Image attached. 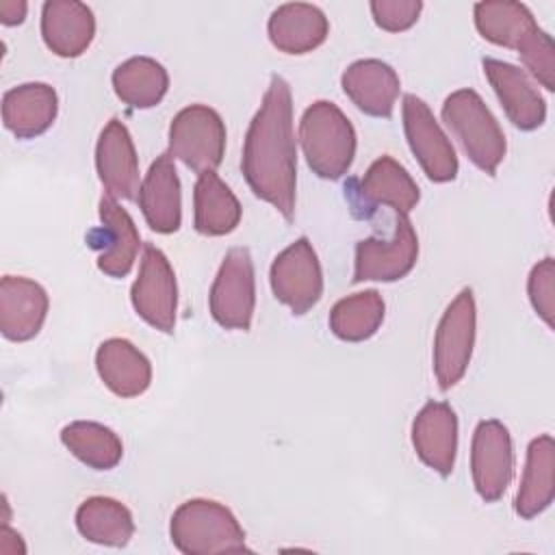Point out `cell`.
I'll use <instances>...</instances> for the list:
<instances>
[{
	"instance_id": "5bb4252c",
	"label": "cell",
	"mask_w": 555,
	"mask_h": 555,
	"mask_svg": "<svg viewBox=\"0 0 555 555\" xmlns=\"http://www.w3.org/2000/svg\"><path fill=\"white\" fill-rule=\"evenodd\" d=\"M98 212L100 225L89 234V245L98 251V269L111 278H126L141 247L137 225L108 193L100 197Z\"/></svg>"
},
{
	"instance_id": "e575fe53",
	"label": "cell",
	"mask_w": 555,
	"mask_h": 555,
	"mask_svg": "<svg viewBox=\"0 0 555 555\" xmlns=\"http://www.w3.org/2000/svg\"><path fill=\"white\" fill-rule=\"evenodd\" d=\"M24 551H26V546H24L20 533L13 531L7 522H2V527H0V553L17 555V553H24Z\"/></svg>"
},
{
	"instance_id": "5b68a950",
	"label": "cell",
	"mask_w": 555,
	"mask_h": 555,
	"mask_svg": "<svg viewBox=\"0 0 555 555\" xmlns=\"http://www.w3.org/2000/svg\"><path fill=\"white\" fill-rule=\"evenodd\" d=\"M442 121L460 141L470 163L488 176H494L505 158L507 143L496 117L481 95L473 89L453 91L442 104Z\"/></svg>"
},
{
	"instance_id": "e0dca14e",
	"label": "cell",
	"mask_w": 555,
	"mask_h": 555,
	"mask_svg": "<svg viewBox=\"0 0 555 555\" xmlns=\"http://www.w3.org/2000/svg\"><path fill=\"white\" fill-rule=\"evenodd\" d=\"M351 204L356 208L375 210V206H390L392 210L408 215L421 199L418 184L392 156H379L366 173L349 189Z\"/></svg>"
},
{
	"instance_id": "30bf717a",
	"label": "cell",
	"mask_w": 555,
	"mask_h": 555,
	"mask_svg": "<svg viewBox=\"0 0 555 555\" xmlns=\"http://www.w3.org/2000/svg\"><path fill=\"white\" fill-rule=\"evenodd\" d=\"M137 314L152 327L171 334L178 312V284L167 256L152 243H145L139 275L130 288Z\"/></svg>"
},
{
	"instance_id": "603a6c76",
	"label": "cell",
	"mask_w": 555,
	"mask_h": 555,
	"mask_svg": "<svg viewBox=\"0 0 555 555\" xmlns=\"http://www.w3.org/2000/svg\"><path fill=\"white\" fill-rule=\"evenodd\" d=\"M271 43L284 54H306L317 50L330 33L325 13L306 2L280 4L267 24Z\"/></svg>"
},
{
	"instance_id": "277c9868",
	"label": "cell",
	"mask_w": 555,
	"mask_h": 555,
	"mask_svg": "<svg viewBox=\"0 0 555 555\" xmlns=\"http://www.w3.org/2000/svg\"><path fill=\"white\" fill-rule=\"evenodd\" d=\"M169 535L184 555H215L247 551L245 531L236 516L210 499L184 501L171 516Z\"/></svg>"
},
{
	"instance_id": "9c48e42d",
	"label": "cell",
	"mask_w": 555,
	"mask_h": 555,
	"mask_svg": "<svg viewBox=\"0 0 555 555\" xmlns=\"http://www.w3.org/2000/svg\"><path fill=\"white\" fill-rule=\"evenodd\" d=\"M271 288L278 301L293 314H306L323 295V271L308 236H299L282 249L271 264Z\"/></svg>"
},
{
	"instance_id": "4dcf8cb0",
	"label": "cell",
	"mask_w": 555,
	"mask_h": 555,
	"mask_svg": "<svg viewBox=\"0 0 555 555\" xmlns=\"http://www.w3.org/2000/svg\"><path fill=\"white\" fill-rule=\"evenodd\" d=\"M384 312V299L375 288L353 293L334 304L330 312V330L340 340L362 343L379 330Z\"/></svg>"
},
{
	"instance_id": "7a4b0ae2",
	"label": "cell",
	"mask_w": 555,
	"mask_h": 555,
	"mask_svg": "<svg viewBox=\"0 0 555 555\" xmlns=\"http://www.w3.org/2000/svg\"><path fill=\"white\" fill-rule=\"evenodd\" d=\"M475 26L494 46L516 50L529 74L548 91L555 89L553 39L538 26L531 11L520 2H477Z\"/></svg>"
},
{
	"instance_id": "ac0fdd59",
	"label": "cell",
	"mask_w": 555,
	"mask_h": 555,
	"mask_svg": "<svg viewBox=\"0 0 555 555\" xmlns=\"http://www.w3.org/2000/svg\"><path fill=\"white\" fill-rule=\"evenodd\" d=\"M412 444L418 460L447 477L457 453V416L444 401H427L412 423Z\"/></svg>"
},
{
	"instance_id": "d6986e66",
	"label": "cell",
	"mask_w": 555,
	"mask_h": 555,
	"mask_svg": "<svg viewBox=\"0 0 555 555\" xmlns=\"http://www.w3.org/2000/svg\"><path fill=\"white\" fill-rule=\"evenodd\" d=\"M48 293L35 280L4 275L0 282V332L13 343L30 340L39 334L48 314Z\"/></svg>"
},
{
	"instance_id": "836d02e7",
	"label": "cell",
	"mask_w": 555,
	"mask_h": 555,
	"mask_svg": "<svg viewBox=\"0 0 555 555\" xmlns=\"http://www.w3.org/2000/svg\"><path fill=\"white\" fill-rule=\"evenodd\" d=\"M28 4L24 0H4L0 2V22L4 26H17L24 22Z\"/></svg>"
},
{
	"instance_id": "d6a6232c",
	"label": "cell",
	"mask_w": 555,
	"mask_h": 555,
	"mask_svg": "<svg viewBox=\"0 0 555 555\" xmlns=\"http://www.w3.org/2000/svg\"><path fill=\"white\" fill-rule=\"evenodd\" d=\"M423 11L421 0H373L371 13L379 28L388 33H401L416 24Z\"/></svg>"
},
{
	"instance_id": "6da1fadb",
	"label": "cell",
	"mask_w": 555,
	"mask_h": 555,
	"mask_svg": "<svg viewBox=\"0 0 555 555\" xmlns=\"http://www.w3.org/2000/svg\"><path fill=\"white\" fill-rule=\"evenodd\" d=\"M241 171L256 197L271 204L286 221L295 215L297 147L293 130V98L288 82L273 74L262 104L249 121Z\"/></svg>"
},
{
	"instance_id": "f1b7e54d",
	"label": "cell",
	"mask_w": 555,
	"mask_h": 555,
	"mask_svg": "<svg viewBox=\"0 0 555 555\" xmlns=\"http://www.w3.org/2000/svg\"><path fill=\"white\" fill-rule=\"evenodd\" d=\"M113 89L124 104L132 108H152L165 98L169 76L158 61L150 56H132L115 67Z\"/></svg>"
},
{
	"instance_id": "1f68e13d",
	"label": "cell",
	"mask_w": 555,
	"mask_h": 555,
	"mask_svg": "<svg viewBox=\"0 0 555 555\" xmlns=\"http://www.w3.org/2000/svg\"><path fill=\"white\" fill-rule=\"evenodd\" d=\"M527 293L533 310L538 317L553 327V314H555V260L546 256L540 260L527 280Z\"/></svg>"
},
{
	"instance_id": "4fadbf2b",
	"label": "cell",
	"mask_w": 555,
	"mask_h": 555,
	"mask_svg": "<svg viewBox=\"0 0 555 555\" xmlns=\"http://www.w3.org/2000/svg\"><path fill=\"white\" fill-rule=\"evenodd\" d=\"M470 473L477 494L486 503L503 496L514 473V449L509 429L496 421H481L473 431L470 444Z\"/></svg>"
},
{
	"instance_id": "f546056e",
	"label": "cell",
	"mask_w": 555,
	"mask_h": 555,
	"mask_svg": "<svg viewBox=\"0 0 555 555\" xmlns=\"http://www.w3.org/2000/svg\"><path fill=\"white\" fill-rule=\"evenodd\" d=\"M61 442L74 457L95 470H111L121 462L124 444L119 436L95 421H74L61 429Z\"/></svg>"
},
{
	"instance_id": "484cf974",
	"label": "cell",
	"mask_w": 555,
	"mask_h": 555,
	"mask_svg": "<svg viewBox=\"0 0 555 555\" xmlns=\"http://www.w3.org/2000/svg\"><path fill=\"white\" fill-rule=\"evenodd\" d=\"M555 496V442L553 436L542 434L527 447L522 479L514 499V509L520 518L542 514Z\"/></svg>"
},
{
	"instance_id": "8992f818",
	"label": "cell",
	"mask_w": 555,
	"mask_h": 555,
	"mask_svg": "<svg viewBox=\"0 0 555 555\" xmlns=\"http://www.w3.org/2000/svg\"><path fill=\"white\" fill-rule=\"evenodd\" d=\"M169 154L195 173L215 171L225 154V124L206 104L184 106L169 126Z\"/></svg>"
},
{
	"instance_id": "cb8c5ba5",
	"label": "cell",
	"mask_w": 555,
	"mask_h": 555,
	"mask_svg": "<svg viewBox=\"0 0 555 555\" xmlns=\"http://www.w3.org/2000/svg\"><path fill=\"white\" fill-rule=\"evenodd\" d=\"M59 98L46 82H24L2 95V121L17 139L43 134L56 119Z\"/></svg>"
},
{
	"instance_id": "d4e9b609",
	"label": "cell",
	"mask_w": 555,
	"mask_h": 555,
	"mask_svg": "<svg viewBox=\"0 0 555 555\" xmlns=\"http://www.w3.org/2000/svg\"><path fill=\"white\" fill-rule=\"evenodd\" d=\"M95 369L104 386L121 399L143 395L152 382L150 360L126 338L104 340L95 351Z\"/></svg>"
},
{
	"instance_id": "9a60e30c",
	"label": "cell",
	"mask_w": 555,
	"mask_h": 555,
	"mask_svg": "<svg viewBox=\"0 0 555 555\" xmlns=\"http://www.w3.org/2000/svg\"><path fill=\"white\" fill-rule=\"evenodd\" d=\"M95 169L100 182L115 199H137L141 189L139 158L124 121L113 117L100 132L95 145Z\"/></svg>"
},
{
	"instance_id": "8fae6325",
	"label": "cell",
	"mask_w": 555,
	"mask_h": 555,
	"mask_svg": "<svg viewBox=\"0 0 555 555\" xmlns=\"http://www.w3.org/2000/svg\"><path fill=\"white\" fill-rule=\"evenodd\" d=\"M418 258V236L408 215L397 212L390 238L369 236L356 245L353 282H395L405 278Z\"/></svg>"
},
{
	"instance_id": "3957f363",
	"label": "cell",
	"mask_w": 555,
	"mask_h": 555,
	"mask_svg": "<svg viewBox=\"0 0 555 555\" xmlns=\"http://www.w3.org/2000/svg\"><path fill=\"white\" fill-rule=\"evenodd\" d=\"M299 143L308 167L325 180L343 178L356 156V130L347 115L327 100H317L304 111Z\"/></svg>"
},
{
	"instance_id": "7c38bea8",
	"label": "cell",
	"mask_w": 555,
	"mask_h": 555,
	"mask_svg": "<svg viewBox=\"0 0 555 555\" xmlns=\"http://www.w3.org/2000/svg\"><path fill=\"white\" fill-rule=\"evenodd\" d=\"M403 130L412 154L431 182H451L457 176V156L429 106L414 93L403 95Z\"/></svg>"
},
{
	"instance_id": "4316f807",
	"label": "cell",
	"mask_w": 555,
	"mask_h": 555,
	"mask_svg": "<svg viewBox=\"0 0 555 555\" xmlns=\"http://www.w3.org/2000/svg\"><path fill=\"white\" fill-rule=\"evenodd\" d=\"M193 206L195 230L204 236L230 234L243 215L236 195L215 171L199 173L193 189Z\"/></svg>"
},
{
	"instance_id": "ffe728a7",
	"label": "cell",
	"mask_w": 555,
	"mask_h": 555,
	"mask_svg": "<svg viewBox=\"0 0 555 555\" xmlns=\"http://www.w3.org/2000/svg\"><path fill=\"white\" fill-rule=\"evenodd\" d=\"M139 206L145 223L158 234H171L182 223L180 178L169 152L160 154L147 169L141 189Z\"/></svg>"
},
{
	"instance_id": "ba28073f",
	"label": "cell",
	"mask_w": 555,
	"mask_h": 555,
	"mask_svg": "<svg viewBox=\"0 0 555 555\" xmlns=\"http://www.w3.org/2000/svg\"><path fill=\"white\" fill-rule=\"evenodd\" d=\"M212 319L225 330H249L256 306L254 260L247 247L228 249L208 295Z\"/></svg>"
},
{
	"instance_id": "83f0119b",
	"label": "cell",
	"mask_w": 555,
	"mask_h": 555,
	"mask_svg": "<svg viewBox=\"0 0 555 555\" xmlns=\"http://www.w3.org/2000/svg\"><path fill=\"white\" fill-rule=\"evenodd\" d=\"M76 527L89 542L126 546L134 533L130 509L111 496H89L76 509Z\"/></svg>"
},
{
	"instance_id": "44dd1931",
	"label": "cell",
	"mask_w": 555,
	"mask_h": 555,
	"mask_svg": "<svg viewBox=\"0 0 555 555\" xmlns=\"http://www.w3.org/2000/svg\"><path fill=\"white\" fill-rule=\"evenodd\" d=\"M345 95L371 117H390L401 91L397 72L379 59H362L351 63L343 76Z\"/></svg>"
},
{
	"instance_id": "7402d4cb",
	"label": "cell",
	"mask_w": 555,
	"mask_h": 555,
	"mask_svg": "<svg viewBox=\"0 0 555 555\" xmlns=\"http://www.w3.org/2000/svg\"><path fill=\"white\" fill-rule=\"evenodd\" d=\"M93 11L78 0H48L41 7V37L63 59L80 56L93 41Z\"/></svg>"
},
{
	"instance_id": "52a82bcc",
	"label": "cell",
	"mask_w": 555,
	"mask_h": 555,
	"mask_svg": "<svg viewBox=\"0 0 555 555\" xmlns=\"http://www.w3.org/2000/svg\"><path fill=\"white\" fill-rule=\"evenodd\" d=\"M477 308L470 288H462L440 317L434 336V373L440 390L453 388L466 373L475 347Z\"/></svg>"
},
{
	"instance_id": "2e32d148",
	"label": "cell",
	"mask_w": 555,
	"mask_h": 555,
	"mask_svg": "<svg viewBox=\"0 0 555 555\" xmlns=\"http://www.w3.org/2000/svg\"><path fill=\"white\" fill-rule=\"evenodd\" d=\"M481 67L507 119L516 128L535 130L544 124L546 102L525 69L499 59H483Z\"/></svg>"
}]
</instances>
